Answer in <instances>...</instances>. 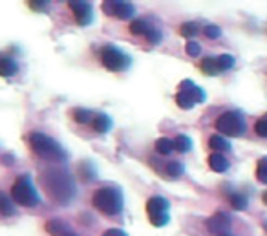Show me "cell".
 Masks as SVG:
<instances>
[{"label":"cell","mask_w":267,"mask_h":236,"mask_svg":"<svg viewBox=\"0 0 267 236\" xmlns=\"http://www.w3.org/2000/svg\"><path fill=\"white\" fill-rule=\"evenodd\" d=\"M91 205L106 216H117L123 212V192L117 187H101L93 192Z\"/></svg>","instance_id":"3"},{"label":"cell","mask_w":267,"mask_h":236,"mask_svg":"<svg viewBox=\"0 0 267 236\" xmlns=\"http://www.w3.org/2000/svg\"><path fill=\"white\" fill-rule=\"evenodd\" d=\"M15 161H17V159H15L13 154H4V156H2V165H6V167H13Z\"/></svg>","instance_id":"35"},{"label":"cell","mask_w":267,"mask_h":236,"mask_svg":"<svg viewBox=\"0 0 267 236\" xmlns=\"http://www.w3.org/2000/svg\"><path fill=\"white\" fill-rule=\"evenodd\" d=\"M72 117L75 123L86 125V123H91V119H93V112L88 108H75V110H72Z\"/></svg>","instance_id":"21"},{"label":"cell","mask_w":267,"mask_h":236,"mask_svg":"<svg viewBox=\"0 0 267 236\" xmlns=\"http://www.w3.org/2000/svg\"><path fill=\"white\" fill-rule=\"evenodd\" d=\"M39 182L49 196V200H53L59 205H68L70 201L77 196V185L73 176L66 169L61 167H48L41 172Z\"/></svg>","instance_id":"1"},{"label":"cell","mask_w":267,"mask_h":236,"mask_svg":"<svg viewBox=\"0 0 267 236\" xmlns=\"http://www.w3.org/2000/svg\"><path fill=\"white\" fill-rule=\"evenodd\" d=\"M103 236H128V235L121 229H108V231H104Z\"/></svg>","instance_id":"36"},{"label":"cell","mask_w":267,"mask_h":236,"mask_svg":"<svg viewBox=\"0 0 267 236\" xmlns=\"http://www.w3.org/2000/svg\"><path fill=\"white\" fill-rule=\"evenodd\" d=\"M103 11L108 17H116L121 20H128L135 15V7L132 2H116V0H106L103 2Z\"/></svg>","instance_id":"8"},{"label":"cell","mask_w":267,"mask_h":236,"mask_svg":"<svg viewBox=\"0 0 267 236\" xmlns=\"http://www.w3.org/2000/svg\"><path fill=\"white\" fill-rule=\"evenodd\" d=\"M44 229L48 231L51 236H64L66 233L72 231L70 225H68L66 222H62V220H49V222H46Z\"/></svg>","instance_id":"16"},{"label":"cell","mask_w":267,"mask_h":236,"mask_svg":"<svg viewBox=\"0 0 267 236\" xmlns=\"http://www.w3.org/2000/svg\"><path fill=\"white\" fill-rule=\"evenodd\" d=\"M201 72L207 73V75H220V68H218V61H216V57H205L200 64Z\"/></svg>","instance_id":"19"},{"label":"cell","mask_w":267,"mask_h":236,"mask_svg":"<svg viewBox=\"0 0 267 236\" xmlns=\"http://www.w3.org/2000/svg\"><path fill=\"white\" fill-rule=\"evenodd\" d=\"M185 53L188 55V57H198V55L201 53V46L196 41H188L187 46H185Z\"/></svg>","instance_id":"34"},{"label":"cell","mask_w":267,"mask_h":236,"mask_svg":"<svg viewBox=\"0 0 267 236\" xmlns=\"http://www.w3.org/2000/svg\"><path fill=\"white\" fill-rule=\"evenodd\" d=\"M68 6L73 11L75 20H77L79 26H88L93 22V7H91L90 2H83V0H79V2H68Z\"/></svg>","instance_id":"9"},{"label":"cell","mask_w":267,"mask_h":236,"mask_svg":"<svg viewBox=\"0 0 267 236\" xmlns=\"http://www.w3.org/2000/svg\"><path fill=\"white\" fill-rule=\"evenodd\" d=\"M255 132L258 134L260 138H267V112H266L264 115H262L258 121H256Z\"/></svg>","instance_id":"32"},{"label":"cell","mask_w":267,"mask_h":236,"mask_svg":"<svg viewBox=\"0 0 267 236\" xmlns=\"http://www.w3.org/2000/svg\"><path fill=\"white\" fill-rule=\"evenodd\" d=\"M112 125L114 123L106 114H97L93 115V119H91V128L97 134H108L112 130Z\"/></svg>","instance_id":"14"},{"label":"cell","mask_w":267,"mask_h":236,"mask_svg":"<svg viewBox=\"0 0 267 236\" xmlns=\"http://www.w3.org/2000/svg\"><path fill=\"white\" fill-rule=\"evenodd\" d=\"M190 148H192V140L188 136H185V134H179L176 140H174V150L187 154Z\"/></svg>","instance_id":"22"},{"label":"cell","mask_w":267,"mask_h":236,"mask_svg":"<svg viewBox=\"0 0 267 236\" xmlns=\"http://www.w3.org/2000/svg\"><path fill=\"white\" fill-rule=\"evenodd\" d=\"M31 150L35 152L37 157L51 163H64L68 159V152L62 148L59 141H55L51 136H46L43 132H31L28 136Z\"/></svg>","instance_id":"2"},{"label":"cell","mask_w":267,"mask_h":236,"mask_svg":"<svg viewBox=\"0 0 267 236\" xmlns=\"http://www.w3.org/2000/svg\"><path fill=\"white\" fill-rule=\"evenodd\" d=\"M165 172H167V176L169 178H179V176L185 174V167H183L181 161H170L167 167H165Z\"/></svg>","instance_id":"25"},{"label":"cell","mask_w":267,"mask_h":236,"mask_svg":"<svg viewBox=\"0 0 267 236\" xmlns=\"http://www.w3.org/2000/svg\"><path fill=\"white\" fill-rule=\"evenodd\" d=\"M205 224H207L209 233L222 236L231 229V216H229L227 212H216V214H213L211 218L207 220Z\"/></svg>","instance_id":"10"},{"label":"cell","mask_w":267,"mask_h":236,"mask_svg":"<svg viewBox=\"0 0 267 236\" xmlns=\"http://www.w3.org/2000/svg\"><path fill=\"white\" fill-rule=\"evenodd\" d=\"M156 150L161 156H169L170 152H174V141L169 140V138H159L156 141Z\"/></svg>","instance_id":"24"},{"label":"cell","mask_w":267,"mask_h":236,"mask_svg":"<svg viewBox=\"0 0 267 236\" xmlns=\"http://www.w3.org/2000/svg\"><path fill=\"white\" fill-rule=\"evenodd\" d=\"M150 28L152 26L148 24V20H145V18H134L130 22V33L132 35H146V31Z\"/></svg>","instance_id":"20"},{"label":"cell","mask_w":267,"mask_h":236,"mask_svg":"<svg viewBox=\"0 0 267 236\" xmlns=\"http://www.w3.org/2000/svg\"><path fill=\"white\" fill-rule=\"evenodd\" d=\"M79 174L85 182H95V178H97V172H95V169H93V163H88V161L81 163Z\"/></svg>","instance_id":"23"},{"label":"cell","mask_w":267,"mask_h":236,"mask_svg":"<svg viewBox=\"0 0 267 236\" xmlns=\"http://www.w3.org/2000/svg\"><path fill=\"white\" fill-rule=\"evenodd\" d=\"M17 214V207L6 192L0 190V218H11Z\"/></svg>","instance_id":"12"},{"label":"cell","mask_w":267,"mask_h":236,"mask_svg":"<svg viewBox=\"0 0 267 236\" xmlns=\"http://www.w3.org/2000/svg\"><path fill=\"white\" fill-rule=\"evenodd\" d=\"M256 180L260 183H267V156L260 157L256 163Z\"/></svg>","instance_id":"27"},{"label":"cell","mask_w":267,"mask_h":236,"mask_svg":"<svg viewBox=\"0 0 267 236\" xmlns=\"http://www.w3.org/2000/svg\"><path fill=\"white\" fill-rule=\"evenodd\" d=\"M216 61H218V68L222 73L234 68V57H232V55L223 53V55H220V57H216Z\"/></svg>","instance_id":"28"},{"label":"cell","mask_w":267,"mask_h":236,"mask_svg":"<svg viewBox=\"0 0 267 236\" xmlns=\"http://www.w3.org/2000/svg\"><path fill=\"white\" fill-rule=\"evenodd\" d=\"M262 201H264V203H266V205H267V192L262 194Z\"/></svg>","instance_id":"37"},{"label":"cell","mask_w":267,"mask_h":236,"mask_svg":"<svg viewBox=\"0 0 267 236\" xmlns=\"http://www.w3.org/2000/svg\"><path fill=\"white\" fill-rule=\"evenodd\" d=\"M179 92H185L192 101H194V104H200V103H205V92L201 90L200 86H196L192 81H188V79H185V81H181V85H179Z\"/></svg>","instance_id":"11"},{"label":"cell","mask_w":267,"mask_h":236,"mask_svg":"<svg viewBox=\"0 0 267 236\" xmlns=\"http://www.w3.org/2000/svg\"><path fill=\"white\" fill-rule=\"evenodd\" d=\"M209 167L214 170V172H227V170L231 169V163H229V159L223 156V154H211L209 156Z\"/></svg>","instance_id":"13"},{"label":"cell","mask_w":267,"mask_h":236,"mask_svg":"<svg viewBox=\"0 0 267 236\" xmlns=\"http://www.w3.org/2000/svg\"><path fill=\"white\" fill-rule=\"evenodd\" d=\"M262 227H264V231L267 233V222H264V225H262Z\"/></svg>","instance_id":"39"},{"label":"cell","mask_w":267,"mask_h":236,"mask_svg":"<svg viewBox=\"0 0 267 236\" xmlns=\"http://www.w3.org/2000/svg\"><path fill=\"white\" fill-rule=\"evenodd\" d=\"M64 236H79V235H75L73 231H70V233H66V235H64Z\"/></svg>","instance_id":"38"},{"label":"cell","mask_w":267,"mask_h":236,"mask_svg":"<svg viewBox=\"0 0 267 236\" xmlns=\"http://www.w3.org/2000/svg\"><path fill=\"white\" fill-rule=\"evenodd\" d=\"M145 37H146V41H148L150 44H154V46H158V44L163 41V33H161L159 30H156V28H150V30L146 31Z\"/></svg>","instance_id":"30"},{"label":"cell","mask_w":267,"mask_h":236,"mask_svg":"<svg viewBox=\"0 0 267 236\" xmlns=\"http://www.w3.org/2000/svg\"><path fill=\"white\" fill-rule=\"evenodd\" d=\"M28 6H30V9L39 13L49 11V2H46V0H31V2H28Z\"/></svg>","instance_id":"31"},{"label":"cell","mask_w":267,"mask_h":236,"mask_svg":"<svg viewBox=\"0 0 267 236\" xmlns=\"http://www.w3.org/2000/svg\"><path fill=\"white\" fill-rule=\"evenodd\" d=\"M214 127L222 136H229V138H240L245 134V119L240 110H229L220 115Z\"/></svg>","instance_id":"5"},{"label":"cell","mask_w":267,"mask_h":236,"mask_svg":"<svg viewBox=\"0 0 267 236\" xmlns=\"http://www.w3.org/2000/svg\"><path fill=\"white\" fill-rule=\"evenodd\" d=\"M176 103H178V106H179V108H183V110L194 108V101H192V99H190V97H188L185 92H178Z\"/></svg>","instance_id":"29"},{"label":"cell","mask_w":267,"mask_h":236,"mask_svg":"<svg viewBox=\"0 0 267 236\" xmlns=\"http://www.w3.org/2000/svg\"><path fill=\"white\" fill-rule=\"evenodd\" d=\"M101 64L110 72H127L132 66V57L114 44H106L101 48Z\"/></svg>","instance_id":"6"},{"label":"cell","mask_w":267,"mask_h":236,"mask_svg":"<svg viewBox=\"0 0 267 236\" xmlns=\"http://www.w3.org/2000/svg\"><path fill=\"white\" fill-rule=\"evenodd\" d=\"M146 214L154 227H165L170 222V203L163 196H152L146 201Z\"/></svg>","instance_id":"7"},{"label":"cell","mask_w":267,"mask_h":236,"mask_svg":"<svg viewBox=\"0 0 267 236\" xmlns=\"http://www.w3.org/2000/svg\"><path fill=\"white\" fill-rule=\"evenodd\" d=\"M229 203H231V207L236 209V211H245L247 205H249V200H247V196L242 192H231L229 194Z\"/></svg>","instance_id":"18"},{"label":"cell","mask_w":267,"mask_h":236,"mask_svg":"<svg viewBox=\"0 0 267 236\" xmlns=\"http://www.w3.org/2000/svg\"><path fill=\"white\" fill-rule=\"evenodd\" d=\"M222 236H231V235H222Z\"/></svg>","instance_id":"40"},{"label":"cell","mask_w":267,"mask_h":236,"mask_svg":"<svg viewBox=\"0 0 267 236\" xmlns=\"http://www.w3.org/2000/svg\"><path fill=\"white\" fill-rule=\"evenodd\" d=\"M203 35L207 37V39H220L222 37V30H220L216 24H207L205 28H203Z\"/></svg>","instance_id":"33"},{"label":"cell","mask_w":267,"mask_h":236,"mask_svg":"<svg viewBox=\"0 0 267 236\" xmlns=\"http://www.w3.org/2000/svg\"><path fill=\"white\" fill-rule=\"evenodd\" d=\"M11 200H15L20 207H35L41 203V196L37 192L35 185L31 182V176H18L11 185Z\"/></svg>","instance_id":"4"},{"label":"cell","mask_w":267,"mask_h":236,"mask_svg":"<svg viewBox=\"0 0 267 236\" xmlns=\"http://www.w3.org/2000/svg\"><path fill=\"white\" fill-rule=\"evenodd\" d=\"M209 146H211V150H216V154L232 150V145L225 140L223 136H211V140H209Z\"/></svg>","instance_id":"17"},{"label":"cell","mask_w":267,"mask_h":236,"mask_svg":"<svg viewBox=\"0 0 267 236\" xmlns=\"http://www.w3.org/2000/svg\"><path fill=\"white\" fill-rule=\"evenodd\" d=\"M18 70V64L15 59L7 55H0V77H13Z\"/></svg>","instance_id":"15"},{"label":"cell","mask_w":267,"mask_h":236,"mask_svg":"<svg viewBox=\"0 0 267 236\" xmlns=\"http://www.w3.org/2000/svg\"><path fill=\"white\" fill-rule=\"evenodd\" d=\"M179 33L192 41V39L200 33V26H198V22H185V24L179 26Z\"/></svg>","instance_id":"26"}]
</instances>
